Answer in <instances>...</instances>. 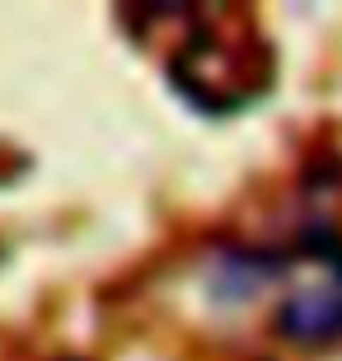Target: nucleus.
Masks as SVG:
<instances>
[{"label": "nucleus", "mask_w": 342, "mask_h": 361, "mask_svg": "<svg viewBox=\"0 0 342 361\" xmlns=\"http://www.w3.org/2000/svg\"><path fill=\"white\" fill-rule=\"evenodd\" d=\"M272 329H276V338L300 343V348L342 343V272H329V281H319V286L291 291L276 305Z\"/></svg>", "instance_id": "obj_1"}, {"label": "nucleus", "mask_w": 342, "mask_h": 361, "mask_svg": "<svg viewBox=\"0 0 342 361\" xmlns=\"http://www.w3.org/2000/svg\"><path fill=\"white\" fill-rule=\"evenodd\" d=\"M281 272H286V258L276 249H225L207 272L211 300H225V305L230 300H249L263 286H272Z\"/></svg>", "instance_id": "obj_2"}]
</instances>
